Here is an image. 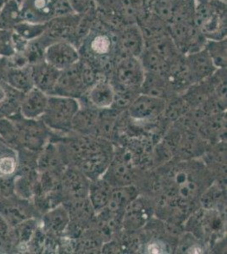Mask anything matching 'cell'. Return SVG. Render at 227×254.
<instances>
[{"label":"cell","mask_w":227,"mask_h":254,"mask_svg":"<svg viewBox=\"0 0 227 254\" xmlns=\"http://www.w3.org/2000/svg\"><path fill=\"white\" fill-rule=\"evenodd\" d=\"M67 136L55 141L67 167L77 169L90 181L102 177L114 154L112 142L74 132Z\"/></svg>","instance_id":"obj_1"},{"label":"cell","mask_w":227,"mask_h":254,"mask_svg":"<svg viewBox=\"0 0 227 254\" xmlns=\"http://www.w3.org/2000/svg\"><path fill=\"white\" fill-rule=\"evenodd\" d=\"M101 77L104 76H101L97 69L80 60L69 68L61 70L52 95L80 99Z\"/></svg>","instance_id":"obj_2"},{"label":"cell","mask_w":227,"mask_h":254,"mask_svg":"<svg viewBox=\"0 0 227 254\" xmlns=\"http://www.w3.org/2000/svg\"><path fill=\"white\" fill-rule=\"evenodd\" d=\"M227 3L222 0L199 2L195 5L194 23L206 40L227 38Z\"/></svg>","instance_id":"obj_3"},{"label":"cell","mask_w":227,"mask_h":254,"mask_svg":"<svg viewBox=\"0 0 227 254\" xmlns=\"http://www.w3.org/2000/svg\"><path fill=\"white\" fill-rule=\"evenodd\" d=\"M79 109L78 99L49 95L46 110L40 119L51 131L67 135L72 132V122Z\"/></svg>","instance_id":"obj_4"},{"label":"cell","mask_w":227,"mask_h":254,"mask_svg":"<svg viewBox=\"0 0 227 254\" xmlns=\"http://www.w3.org/2000/svg\"><path fill=\"white\" fill-rule=\"evenodd\" d=\"M113 188L135 185L139 176L138 158L125 145L114 149L109 167L102 176Z\"/></svg>","instance_id":"obj_5"},{"label":"cell","mask_w":227,"mask_h":254,"mask_svg":"<svg viewBox=\"0 0 227 254\" xmlns=\"http://www.w3.org/2000/svg\"><path fill=\"white\" fill-rule=\"evenodd\" d=\"M16 129L19 148L39 153L50 140L51 130L41 119H26L20 113L10 117ZM17 151V150H16Z\"/></svg>","instance_id":"obj_6"},{"label":"cell","mask_w":227,"mask_h":254,"mask_svg":"<svg viewBox=\"0 0 227 254\" xmlns=\"http://www.w3.org/2000/svg\"><path fill=\"white\" fill-rule=\"evenodd\" d=\"M145 72L138 57L127 56L116 61L109 80L115 91H132L140 93Z\"/></svg>","instance_id":"obj_7"},{"label":"cell","mask_w":227,"mask_h":254,"mask_svg":"<svg viewBox=\"0 0 227 254\" xmlns=\"http://www.w3.org/2000/svg\"><path fill=\"white\" fill-rule=\"evenodd\" d=\"M24 21L46 24L55 18L67 15L70 4L67 0H20Z\"/></svg>","instance_id":"obj_8"},{"label":"cell","mask_w":227,"mask_h":254,"mask_svg":"<svg viewBox=\"0 0 227 254\" xmlns=\"http://www.w3.org/2000/svg\"><path fill=\"white\" fill-rule=\"evenodd\" d=\"M155 213L154 202L151 197L138 195L127 205L122 217V231H140Z\"/></svg>","instance_id":"obj_9"},{"label":"cell","mask_w":227,"mask_h":254,"mask_svg":"<svg viewBox=\"0 0 227 254\" xmlns=\"http://www.w3.org/2000/svg\"><path fill=\"white\" fill-rule=\"evenodd\" d=\"M166 99L140 93L127 109V116L136 124L158 121L164 112Z\"/></svg>","instance_id":"obj_10"},{"label":"cell","mask_w":227,"mask_h":254,"mask_svg":"<svg viewBox=\"0 0 227 254\" xmlns=\"http://www.w3.org/2000/svg\"><path fill=\"white\" fill-rule=\"evenodd\" d=\"M39 214L32 200L20 197L14 193L0 200V215L12 227L25 220L37 218Z\"/></svg>","instance_id":"obj_11"},{"label":"cell","mask_w":227,"mask_h":254,"mask_svg":"<svg viewBox=\"0 0 227 254\" xmlns=\"http://www.w3.org/2000/svg\"><path fill=\"white\" fill-rule=\"evenodd\" d=\"M90 181L82 172L73 167H67L61 177L63 202H74L88 197Z\"/></svg>","instance_id":"obj_12"},{"label":"cell","mask_w":227,"mask_h":254,"mask_svg":"<svg viewBox=\"0 0 227 254\" xmlns=\"http://www.w3.org/2000/svg\"><path fill=\"white\" fill-rule=\"evenodd\" d=\"M80 60V53L68 41L53 42L46 47L44 52V61L61 71L77 63Z\"/></svg>","instance_id":"obj_13"},{"label":"cell","mask_w":227,"mask_h":254,"mask_svg":"<svg viewBox=\"0 0 227 254\" xmlns=\"http://www.w3.org/2000/svg\"><path fill=\"white\" fill-rule=\"evenodd\" d=\"M185 60L192 84L209 78L218 69L204 48L185 55Z\"/></svg>","instance_id":"obj_14"},{"label":"cell","mask_w":227,"mask_h":254,"mask_svg":"<svg viewBox=\"0 0 227 254\" xmlns=\"http://www.w3.org/2000/svg\"><path fill=\"white\" fill-rule=\"evenodd\" d=\"M114 98L115 90L112 84L104 76L98 79L86 94L78 100L97 110H105L111 108Z\"/></svg>","instance_id":"obj_15"},{"label":"cell","mask_w":227,"mask_h":254,"mask_svg":"<svg viewBox=\"0 0 227 254\" xmlns=\"http://www.w3.org/2000/svg\"><path fill=\"white\" fill-rule=\"evenodd\" d=\"M69 224V213L61 203L43 214L39 225L47 236L60 238L66 234Z\"/></svg>","instance_id":"obj_16"},{"label":"cell","mask_w":227,"mask_h":254,"mask_svg":"<svg viewBox=\"0 0 227 254\" xmlns=\"http://www.w3.org/2000/svg\"><path fill=\"white\" fill-rule=\"evenodd\" d=\"M115 48V41L110 35L104 32H97L91 35L86 41V55L89 57V61H98V64L104 65V61L110 60Z\"/></svg>","instance_id":"obj_17"},{"label":"cell","mask_w":227,"mask_h":254,"mask_svg":"<svg viewBox=\"0 0 227 254\" xmlns=\"http://www.w3.org/2000/svg\"><path fill=\"white\" fill-rule=\"evenodd\" d=\"M145 46L144 34L138 26H131L121 32L116 41V49L121 52V59L127 56L139 57Z\"/></svg>","instance_id":"obj_18"},{"label":"cell","mask_w":227,"mask_h":254,"mask_svg":"<svg viewBox=\"0 0 227 254\" xmlns=\"http://www.w3.org/2000/svg\"><path fill=\"white\" fill-rule=\"evenodd\" d=\"M31 71L34 87L46 93L47 95H52L59 76L61 75V70L50 65L46 61H43L32 64Z\"/></svg>","instance_id":"obj_19"},{"label":"cell","mask_w":227,"mask_h":254,"mask_svg":"<svg viewBox=\"0 0 227 254\" xmlns=\"http://www.w3.org/2000/svg\"><path fill=\"white\" fill-rule=\"evenodd\" d=\"M48 99L49 95L33 87L22 98L20 107V115L26 119H40L46 110Z\"/></svg>","instance_id":"obj_20"},{"label":"cell","mask_w":227,"mask_h":254,"mask_svg":"<svg viewBox=\"0 0 227 254\" xmlns=\"http://www.w3.org/2000/svg\"><path fill=\"white\" fill-rule=\"evenodd\" d=\"M24 95L6 81L0 80V119L10 118L19 114Z\"/></svg>","instance_id":"obj_21"},{"label":"cell","mask_w":227,"mask_h":254,"mask_svg":"<svg viewBox=\"0 0 227 254\" xmlns=\"http://www.w3.org/2000/svg\"><path fill=\"white\" fill-rule=\"evenodd\" d=\"M139 194V189L135 185L113 188L109 202L104 209L111 214L123 216L127 205Z\"/></svg>","instance_id":"obj_22"},{"label":"cell","mask_w":227,"mask_h":254,"mask_svg":"<svg viewBox=\"0 0 227 254\" xmlns=\"http://www.w3.org/2000/svg\"><path fill=\"white\" fill-rule=\"evenodd\" d=\"M99 110L80 102V109L72 122V132L92 136Z\"/></svg>","instance_id":"obj_23"},{"label":"cell","mask_w":227,"mask_h":254,"mask_svg":"<svg viewBox=\"0 0 227 254\" xmlns=\"http://www.w3.org/2000/svg\"><path fill=\"white\" fill-rule=\"evenodd\" d=\"M140 93L155 98H164L166 100L172 96L176 95L164 76L153 72H145Z\"/></svg>","instance_id":"obj_24"},{"label":"cell","mask_w":227,"mask_h":254,"mask_svg":"<svg viewBox=\"0 0 227 254\" xmlns=\"http://www.w3.org/2000/svg\"><path fill=\"white\" fill-rule=\"evenodd\" d=\"M112 190V186L103 177L90 182L88 199L96 214L106 208Z\"/></svg>","instance_id":"obj_25"},{"label":"cell","mask_w":227,"mask_h":254,"mask_svg":"<svg viewBox=\"0 0 227 254\" xmlns=\"http://www.w3.org/2000/svg\"><path fill=\"white\" fill-rule=\"evenodd\" d=\"M4 81L20 93H28L34 87L31 65L24 67H8L4 75Z\"/></svg>","instance_id":"obj_26"},{"label":"cell","mask_w":227,"mask_h":254,"mask_svg":"<svg viewBox=\"0 0 227 254\" xmlns=\"http://www.w3.org/2000/svg\"><path fill=\"white\" fill-rule=\"evenodd\" d=\"M22 20L20 1L5 0L0 9V28L13 30Z\"/></svg>","instance_id":"obj_27"},{"label":"cell","mask_w":227,"mask_h":254,"mask_svg":"<svg viewBox=\"0 0 227 254\" xmlns=\"http://www.w3.org/2000/svg\"><path fill=\"white\" fill-rule=\"evenodd\" d=\"M17 165V151L0 139V177L14 176Z\"/></svg>","instance_id":"obj_28"},{"label":"cell","mask_w":227,"mask_h":254,"mask_svg":"<svg viewBox=\"0 0 227 254\" xmlns=\"http://www.w3.org/2000/svg\"><path fill=\"white\" fill-rule=\"evenodd\" d=\"M227 38L221 40H207L204 49L217 69L227 68Z\"/></svg>","instance_id":"obj_29"},{"label":"cell","mask_w":227,"mask_h":254,"mask_svg":"<svg viewBox=\"0 0 227 254\" xmlns=\"http://www.w3.org/2000/svg\"><path fill=\"white\" fill-rule=\"evenodd\" d=\"M48 23L36 24L30 23L22 20L13 28V32L20 35L21 38L31 42L42 37L44 32H46Z\"/></svg>","instance_id":"obj_30"},{"label":"cell","mask_w":227,"mask_h":254,"mask_svg":"<svg viewBox=\"0 0 227 254\" xmlns=\"http://www.w3.org/2000/svg\"><path fill=\"white\" fill-rule=\"evenodd\" d=\"M14 54V48L12 44V30L0 28V57L8 58Z\"/></svg>","instance_id":"obj_31"},{"label":"cell","mask_w":227,"mask_h":254,"mask_svg":"<svg viewBox=\"0 0 227 254\" xmlns=\"http://www.w3.org/2000/svg\"><path fill=\"white\" fill-rule=\"evenodd\" d=\"M15 176L0 177V200L14 195Z\"/></svg>","instance_id":"obj_32"},{"label":"cell","mask_w":227,"mask_h":254,"mask_svg":"<svg viewBox=\"0 0 227 254\" xmlns=\"http://www.w3.org/2000/svg\"><path fill=\"white\" fill-rule=\"evenodd\" d=\"M28 44V41L21 38L20 35H18L17 33L12 31V44H13L14 53L22 54L25 52Z\"/></svg>","instance_id":"obj_33"},{"label":"cell","mask_w":227,"mask_h":254,"mask_svg":"<svg viewBox=\"0 0 227 254\" xmlns=\"http://www.w3.org/2000/svg\"><path fill=\"white\" fill-rule=\"evenodd\" d=\"M4 2H5V0H0V9H1V7H2Z\"/></svg>","instance_id":"obj_34"}]
</instances>
